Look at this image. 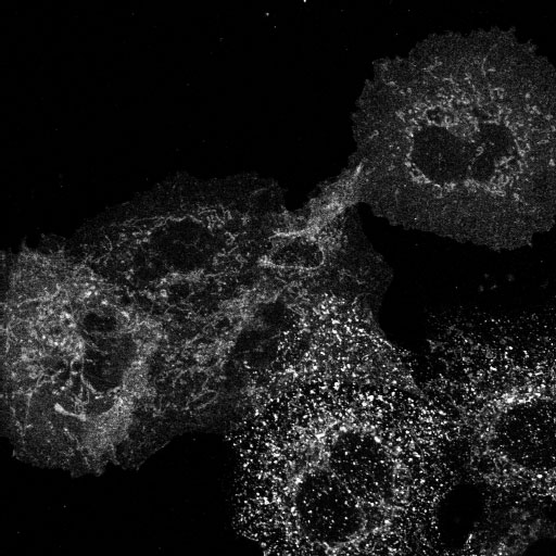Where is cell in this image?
Instances as JSON below:
<instances>
[{
    "label": "cell",
    "instance_id": "3",
    "mask_svg": "<svg viewBox=\"0 0 556 556\" xmlns=\"http://www.w3.org/2000/svg\"><path fill=\"white\" fill-rule=\"evenodd\" d=\"M555 429L552 402H522L496 418L493 442L514 465L529 471H547L555 465Z\"/></svg>",
    "mask_w": 556,
    "mask_h": 556
},
{
    "label": "cell",
    "instance_id": "6",
    "mask_svg": "<svg viewBox=\"0 0 556 556\" xmlns=\"http://www.w3.org/2000/svg\"><path fill=\"white\" fill-rule=\"evenodd\" d=\"M148 372L146 359L135 358L123 374L122 390L135 399L142 397L148 390Z\"/></svg>",
    "mask_w": 556,
    "mask_h": 556
},
{
    "label": "cell",
    "instance_id": "1",
    "mask_svg": "<svg viewBox=\"0 0 556 556\" xmlns=\"http://www.w3.org/2000/svg\"><path fill=\"white\" fill-rule=\"evenodd\" d=\"M555 78L513 29L433 34L375 65L354 139L367 161L396 172L417 219L513 226L547 199Z\"/></svg>",
    "mask_w": 556,
    "mask_h": 556
},
{
    "label": "cell",
    "instance_id": "2",
    "mask_svg": "<svg viewBox=\"0 0 556 556\" xmlns=\"http://www.w3.org/2000/svg\"><path fill=\"white\" fill-rule=\"evenodd\" d=\"M294 507L306 536L336 546L354 539L363 527L356 496L327 469H313L300 480Z\"/></svg>",
    "mask_w": 556,
    "mask_h": 556
},
{
    "label": "cell",
    "instance_id": "4",
    "mask_svg": "<svg viewBox=\"0 0 556 556\" xmlns=\"http://www.w3.org/2000/svg\"><path fill=\"white\" fill-rule=\"evenodd\" d=\"M329 470L359 502L386 498L393 485V466L383 446L370 434L349 430L331 443Z\"/></svg>",
    "mask_w": 556,
    "mask_h": 556
},
{
    "label": "cell",
    "instance_id": "5",
    "mask_svg": "<svg viewBox=\"0 0 556 556\" xmlns=\"http://www.w3.org/2000/svg\"><path fill=\"white\" fill-rule=\"evenodd\" d=\"M135 400L122 390L113 406L87 426L83 440L90 453L101 455L124 440L131 424Z\"/></svg>",
    "mask_w": 556,
    "mask_h": 556
}]
</instances>
